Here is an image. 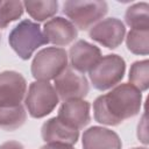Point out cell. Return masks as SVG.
<instances>
[{"mask_svg": "<svg viewBox=\"0 0 149 149\" xmlns=\"http://www.w3.org/2000/svg\"><path fill=\"white\" fill-rule=\"evenodd\" d=\"M126 71L125 59L115 54L106 55L88 72L94 88L106 91L116 86L123 78Z\"/></svg>", "mask_w": 149, "mask_h": 149, "instance_id": "cell-6", "label": "cell"}, {"mask_svg": "<svg viewBox=\"0 0 149 149\" xmlns=\"http://www.w3.org/2000/svg\"><path fill=\"white\" fill-rule=\"evenodd\" d=\"M108 12L105 1L71 0L63 3V13L70 19L69 21L78 29L86 30L100 21Z\"/></svg>", "mask_w": 149, "mask_h": 149, "instance_id": "cell-3", "label": "cell"}, {"mask_svg": "<svg viewBox=\"0 0 149 149\" xmlns=\"http://www.w3.org/2000/svg\"><path fill=\"white\" fill-rule=\"evenodd\" d=\"M41 149H74L72 146L64 143H47Z\"/></svg>", "mask_w": 149, "mask_h": 149, "instance_id": "cell-22", "label": "cell"}, {"mask_svg": "<svg viewBox=\"0 0 149 149\" xmlns=\"http://www.w3.org/2000/svg\"><path fill=\"white\" fill-rule=\"evenodd\" d=\"M133 149H147V148L146 147H141V148L139 147V148H133Z\"/></svg>", "mask_w": 149, "mask_h": 149, "instance_id": "cell-23", "label": "cell"}, {"mask_svg": "<svg viewBox=\"0 0 149 149\" xmlns=\"http://www.w3.org/2000/svg\"><path fill=\"white\" fill-rule=\"evenodd\" d=\"M129 81L137 90L147 91L149 87V62L148 59L134 62L129 70Z\"/></svg>", "mask_w": 149, "mask_h": 149, "instance_id": "cell-19", "label": "cell"}, {"mask_svg": "<svg viewBox=\"0 0 149 149\" xmlns=\"http://www.w3.org/2000/svg\"><path fill=\"white\" fill-rule=\"evenodd\" d=\"M23 7L27 13L37 22H42L52 17L58 10V2L55 0L48 1H24Z\"/></svg>", "mask_w": 149, "mask_h": 149, "instance_id": "cell-17", "label": "cell"}, {"mask_svg": "<svg viewBox=\"0 0 149 149\" xmlns=\"http://www.w3.org/2000/svg\"><path fill=\"white\" fill-rule=\"evenodd\" d=\"M26 93L27 81L21 73L15 71L0 73V106L20 105Z\"/></svg>", "mask_w": 149, "mask_h": 149, "instance_id": "cell-9", "label": "cell"}, {"mask_svg": "<svg viewBox=\"0 0 149 149\" xmlns=\"http://www.w3.org/2000/svg\"><path fill=\"white\" fill-rule=\"evenodd\" d=\"M68 68V54L63 48L48 47L40 50L31 63V74L36 80L55 79Z\"/></svg>", "mask_w": 149, "mask_h": 149, "instance_id": "cell-4", "label": "cell"}, {"mask_svg": "<svg viewBox=\"0 0 149 149\" xmlns=\"http://www.w3.org/2000/svg\"><path fill=\"white\" fill-rule=\"evenodd\" d=\"M27 119V112L20 104L16 106H0V128L3 130H15L20 128Z\"/></svg>", "mask_w": 149, "mask_h": 149, "instance_id": "cell-15", "label": "cell"}, {"mask_svg": "<svg viewBox=\"0 0 149 149\" xmlns=\"http://www.w3.org/2000/svg\"><path fill=\"white\" fill-rule=\"evenodd\" d=\"M41 135L47 143H64L72 146L78 141L79 130L65 125L55 116L43 123Z\"/></svg>", "mask_w": 149, "mask_h": 149, "instance_id": "cell-14", "label": "cell"}, {"mask_svg": "<svg viewBox=\"0 0 149 149\" xmlns=\"http://www.w3.org/2000/svg\"><path fill=\"white\" fill-rule=\"evenodd\" d=\"M142 93L130 83L114 86L111 92L99 95L93 102L94 120L107 126H118L139 114Z\"/></svg>", "mask_w": 149, "mask_h": 149, "instance_id": "cell-1", "label": "cell"}, {"mask_svg": "<svg viewBox=\"0 0 149 149\" xmlns=\"http://www.w3.org/2000/svg\"><path fill=\"white\" fill-rule=\"evenodd\" d=\"M69 57L71 68L74 71L84 74L90 72L102 56L98 47L88 43L87 41L79 40L70 48Z\"/></svg>", "mask_w": 149, "mask_h": 149, "instance_id": "cell-10", "label": "cell"}, {"mask_svg": "<svg viewBox=\"0 0 149 149\" xmlns=\"http://www.w3.org/2000/svg\"><path fill=\"white\" fill-rule=\"evenodd\" d=\"M43 35L48 43L56 47H65L76 40L78 31L68 19L55 16L44 23Z\"/></svg>", "mask_w": 149, "mask_h": 149, "instance_id": "cell-12", "label": "cell"}, {"mask_svg": "<svg viewBox=\"0 0 149 149\" xmlns=\"http://www.w3.org/2000/svg\"><path fill=\"white\" fill-rule=\"evenodd\" d=\"M83 149H121L122 142L119 135L104 127L93 126L86 129L81 136Z\"/></svg>", "mask_w": 149, "mask_h": 149, "instance_id": "cell-13", "label": "cell"}, {"mask_svg": "<svg viewBox=\"0 0 149 149\" xmlns=\"http://www.w3.org/2000/svg\"><path fill=\"white\" fill-rule=\"evenodd\" d=\"M8 43L16 55L26 61L29 59L40 47L48 42L38 23L30 20H22L10 30Z\"/></svg>", "mask_w": 149, "mask_h": 149, "instance_id": "cell-2", "label": "cell"}, {"mask_svg": "<svg viewBox=\"0 0 149 149\" xmlns=\"http://www.w3.org/2000/svg\"><path fill=\"white\" fill-rule=\"evenodd\" d=\"M90 102L83 99L68 100L61 105L57 118L65 125L80 130L90 123Z\"/></svg>", "mask_w": 149, "mask_h": 149, "instance_id": "cell-11", "label": "cell"}, {"mask_svg": "<svg viewBox=\"0 0 149 149\" xmlns=\"http://www.w3.org/2000/svg\"><path fill=\"white\" fill-rule=\"evenodd\" d=\"M23 2L0 1V28H6L10 22L16 21L23 14Z\"/></svg>", "mask_w": 149, "mask_h": 149, "instance_id": "cell-20", "label": "cell"}, {"mask_svg": "<svg viewBox=\"0 0 149 149\" xmlns=\"http://www.w3.org/2000/svg\"><path fill=\"white\" fill-rule=\"evenodd\" d=\"M126 44L130 52L147 56L149 54V29H130Z\"/></svg>", "mask_w": 149, "mask_h": 149, "instance_id": "cell-18", "label": "cell"}, {"mask_svg": "<svg viewBox=\"0 0 149 149\" xmlns=\"http://www.w3.org/2000/svg\"><path fill=\"white\" fill-rule=\"evenodd\" d=\"M0 40H1V36H0Z\"/></svg>", "mask_w": 149, "mask_h": 149, "instance_id": "cell-24", "label": "cell"}, {"mask_svg": "<svg viewBox=\"0 0 149 149\" xmlns=\"http://www.w3.org/2000/svg\"><path fill=\"white\" fill-rule=\"evenodd\" d=\"M125 21L132 29H149V5L139 2L128 7Z\"/></svg>", "mask_w": 149, "mask_h": 149, "instance_id": "cell-16", "label": "cell"}, {"mask_svg": "<svg viewBox=\"0 0 149 149\" xmlns=\"http://www.w3.org/2000/svg\"><path fill=\"white\" fill-rule=\"evenodd\" d=\"M125 34V24L121 20L116 17H108L101 20L88 30V35L93 41L108 49L118 48L122 43Z\"/></svg>", "mask_w": 149, "mask_h": 149, "instance_id": "cell-8", "label": "cell"}, {"mask_svg": "<svg viewBox=\"0 0 149 149\" xmlns=\"http://www.w3.org/2000/svg\"><path fill=\"white\" fill-rule=\"evenodd\" d=\"M0 149H24V148L17 141H7L0 146Z\"/></svg>", "mask_w": 149, "mask_h": 149, "instance_id": "cell-21", "label": "cell"}, {"mask_svg": "<svg viewBox=\"0 0 149 149\" xmlns=\"http://www.w3.org/2000/svg\"><path fill=\"white\" fill-rule=\"evenodd\" d=\"M59 102L55 87L49 81H33L24 97V105L30 116L41 119L50 114Z\"/></svg>", "mask_w": 149, "mask_h": 149, "instance_id": "cell-5", "label": "cell"}, {"mask_svg": "<svg viewBox=\"0 0 149 149\" xmlns=\"http://www.w3.org/2000/svg\"><path fill=\"white\" fill-rule=\"evenodd\" d=\"M54 80L56 93L63 102L73 99H83L87 95L90 90L88 81L85 76L69 66Z\"/></svg>", "mask_w": 149, "mask_h": 149, "instance_id": "cell-7", "label": "cell"}]
</instances>
